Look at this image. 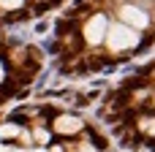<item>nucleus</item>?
Returning a JSON list of instances; mask_svg holds the SVG:
<instances>
[{
  "instance_id": "3",
  "label": "nucleus",
  "mask_w": 155,
  "mask_h": 152,
  "mask_svg": "<svg viewBox=\"0 0 155 152\" xmlns=\"http://www.w3.org/2000/svg\"><path fill=\"white\" fill-rule=\"evenodd\" d=\"M54 128H57L60 133H76L82 125H79V120H76V117H60V120L54 122Z\"/></svg>"
},
{
  "instance_id": "2",
  "label": "nucleus",
  "mask_w": 155,
  "mask_h": 152,
  "mask_svg": "<svg viewBox=\"0 0 155 152\" xmlns=\"http://www.w3.org/2000/svg\"><path fill=\"white\" fill-rule=\"evenodd\" d=\"M104 33H106V19H104V16H93V19L87 22V27H84V35H87L90 44H98V41L104 38Z\"/></svg>"
},
{
  "instance_id": "5",
  "label": "nucleus",
  "mask_w": 155,
  "mask_h": 152,
  "mask_svg": "<svg viewBox=\"0 0 155 152\" xmlns=\"http://www.w3.org/2000/svg\"><path fill=\"white\" fill-rule=\"evenodd\" d=\"M19 3H22V0H0V5H3V8H16Z\"/></svg>"
},
{
  "instance_id": "6",
  "label": "nucleus",
  "mask_w": 155,
  "mask_h": 152,
  "mask_svg": "<svg viewBox=\"0 0 155 152\" xmlns=\"http://www.w3.org/2000/svg\"><path fill=\"white\" fill-rule=\"evenodd\" d=\"M0 82H3V65H0Z\"/></svg>"
},
{
  "instance_id": "4",
  "label": "nucleus",
  "mask_w": 155,
  "mask_h": 152,
  "mask_svg": "<svg viewBox=\"0 0 155 152\" xmlns=\"http://www.w3.org/2000/svg\"><path fill=\"white\" fill-rule=\"evenodd\" d=\"M123 19H128V22H134L136 27H144V24H147V19H144V14H142V11H136V8H123Z\"/></svg>"
},
{
  "instance_id": "1",
  "label": "nucleus",
  "mask_w": 155,
  "mask_h": 152,
  "mask_svg": "<svg viewBox=\"0 0 155 152\" xmlns=\"http://www.w3.org/2000/svg\"><path fill=\"white\" fill-rule=\"evenodd\" d=\"M136 35L125 27H112V35H109V46L112 49H125V46H134Z\"/></svg>"
}]
</instances>
